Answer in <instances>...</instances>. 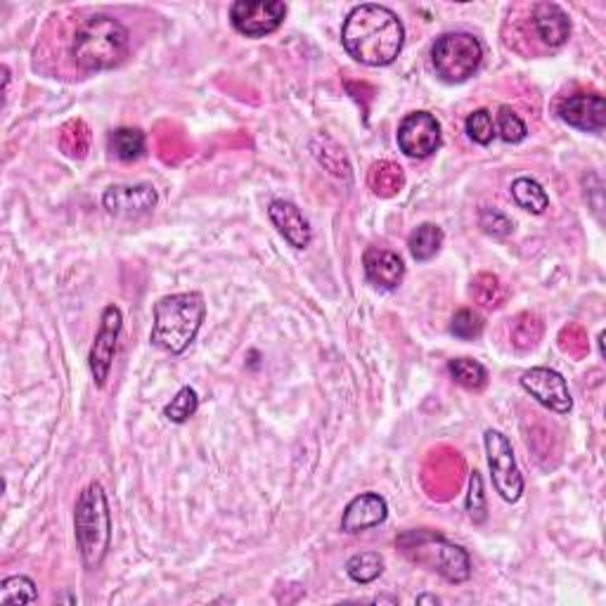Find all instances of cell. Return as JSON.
<instances>
[{"label":"cell","instance_id":"obj_1","mask_svg":"<svg viewBox=\"0 0 606 606\" xmlns=\"http://www.w3.org/2000/svg\"><path fill=\"white\" fill-rule=\"evenodd\" d=\"M405 29L401 17L384 5H356L341 27V45L367 67H389L401 55Z\"/></svg>","mask_w":606,"mask_h":606},{"label":"cell","instance_id":"obj_2","mask_svg":"<svg viewBox=\"0 0 606 606\" xmlns=\"http://www.w3.org/2000/svg\"><path fill=\"white\" fill-rule=\"evenodd\" d=\"M204 318L206 303L199 292L161 296L154 303V325L150 341L161 348V351L180 356L197 339Z\"/></svg>","mask_w":606,"mask_h":606},{"label":"cell","instance_id":"obj_3","mask_svg":"<svg viewBox=\"0 0 606 606\" xmlns=\"http://www.w3.org/2000/svg\"><path fill=\"white\" fill-rule=\"evenodd\" d=\"M128 45H131V36L119 19L93 15L76 29L72 38V57L76 67L86 69V72H105L126 60Z\"/></svg>","mask_w":606,"mask_h":606},{"label":"cell","instance_id":"obj_4","mask_svg":"<svg viewBox=\"0 0 606 606\" xmlns=\"http://www.w3.org/2000/svg\"><path fill=\"white\" fill-rule=\"evenodd\" d=\"M74 535L83 566L88 571L100 569L112 547V512L105 488L98 481L88 483L76 500Z\"/></svg>","mask_w":606,"mask_h":606},{"label":"cell","instance_id":"obj_5","mask_svg":"<svg viewBox=\"0 0 606 606\" xmlns=\"http://www.w3.org/2000/svg\"><path fill=\"white\" fill-rule=\"evenodd\" d=\"M396 545L401 547L410 562L424 566V569L429 571H436L438 576L446 578L448 583L460 585L472 576V562H469L467 550L450 543L441 533L427 531V528L405 531L398 535Z\"/></svg>","mask_w":606,"mask_h":606},{"label":"cell","instance_id":"obj_6","mask_svg":"<svg viewBox=\"0 0 606 606\" xmlns=\"http://www.w3.org/2000/svg\"><path fill=\"white\" fill-rule=\"evenodd\" d=\"M483 62V45L476 36L462 34H443L436 38L431 48V64H434L436 76L446 83H464L479 72Z\"/></svg>","mask_w":606,"mask_h":606},{"label":"cell","instance_id":"obj_7","mask_svg":"<svg viewBox=\"0 0 606 606\" xmlns=\"http://www.w3.org/2000/svg\"><path fill=\"white\" fill-rule=\"evenodd\" d=\"M488 467H491L493 486L505 502H517L524 495V476H521L509 438L498 429H488L483 434Z\"/></svg>","mask_w":606,"mask_h":606},{"label":"cell","instance_id":"obj_8","mask_svg":"<svg viewBox=\"0 0 606 606\" xmlns=\"http://www.w3.org/2000/svg\"><path fill=\"white\" fill-rule=\"evenodd\" d=\"M287 5L280 0H237L230 8L232 27L247 38H263L282 27Z\"/></svg>","mask_w":606,"mask_h":606},{"label":"cell","instance_id":"obj_9","mask_svg":"<svg viewBox=\"0 0 606 606\" xmlns=\"http://www.w3.org/2000/svg\"><path fill=\"white\" fill-rule=\"evenodd\" d=\"M121 327H124V315H121V311L114 306V303H109L100 315V330L95 334V341L93 346H90V356H88L90 375H93L95 386H100V389L107 384L109 372H112L116 341H119Z\"/></svg>","mask_w":606,"mask_h":606},{"label":"cell","instance_id":"obj_10","mask_svg":"<svg viewBox=\"0 0 606 606\" xmlns=\"http://www.w3.org/2000/svg\"><path fill=\"white\" fill-rule=\"evenodd\" d=\"M396 140L405 157L427 159L441 147V124L434 114L412 112L398 126Z\"/></svg>","mask_w":606,"mask_h":606},{"label":"cell","instance_id":"obj_11","mask_svg":"<svg viewBox=\"0 0 606 606\" xmlns=\"http://www.w3.org/2000/svg\"><path fill=\"white\" fill-rule=\"evenodd\" d=\"M521 389H524L533 401L543 408L557 412V415H569L573 408V398L566 379L557 370L550 367H531L521 375Z\"/></svg>","mask_w":606,"mask_h":606},{"label":"cell","instance_id":"obj_12","mask_svg":"<svg viewBox=\"0 0 606 606\" xmlns=\"http://www.w3.org/2000/svg\"><path fill=\"white\" fill-rule=\"evenodd\" d=\"M159 204L157 190L150 183H138V185H112L102 195V206L107 209V214L119 216V218H135L145 216L154 211V206Z\"/></svg>","mask_w":606,"mask_h":606},{"label":"cell","instance_id":"obj_13","mask_svg":"<svg viewBox=\"0 0 606 606\" xmlns=\"http://www.w3.org/2000/svg\"><path fill=\"white\" fill-rule=\"evenodd\" d=\"M564 124L583 133H602L606 126V102L597 93H578L566 98L557 109Z\"/></svg>","mask_w":606,"mask_h":606},{"label":"cell","instance_id":"obj_14","mask_svg":"<svg viewBox=\"0 0 606 606\" xmlns=\"http://www.w3.org/2000/svg\"><path fill=\"white\" fill-rule=\"evenodd\" d=\"M389 517V505L379 493H360L353 498L344 509L341 517V531L348 535H356L363 531H370L379 524H384Z\"/></svg>","mask_w":606,"mask_h":606},{"label":"cell","instance_id":"obj_15","mask_svg":"<svg viewBox=\"0 0 606 606\" xmlns=\"http://www.w3.org/2000/svg\"><path fill=\"white\" fill-rule=\"evenodd\" d=\"M268 216L275 230L285 237V242L294 249H306L313 240V230L303 218L301 209L287 199H273L268 206Z\"/></svg>","mask_w":606,"mask_h":606},{"label":"cell","instance_id":"obj_16","mask_svg":"<svg viewBox=\"0 0 606 606\" xmlns=\"http://www.w3.org/2000/svg\"><path fill=\"white\" fill-rule=\"evenodd\" d=\"M533 34L545 48H562L571 36V19L554 3H538L531 10Z\"/></svg>","mask_w":606,"mask_h":606},{"label":"cell","instance_id":"obj_17","mask_svg":"<svg viewBox=\"0 0 606 606\" xmlns=\"http://www.w3.org/2000/svg\"><path fill=\"white\" fill-rule=\"evenodd\" d=\"M363 266L370 285L379 289H396L405 277V263L401 256L391 249L370 247L363 256Z\"/></svg>","mask_w":606,"mask_h":606},{"label":"cell","instance_id":"obj_18","mask_svg":"<svg viewBox=\"0 0 606 606\" xmlns=\"http://www.w3.org/2000/svg\"><path fill=\"white\" fill-rule=\"evenodd\" d=\"M443 240H446V235H443V230L438 228L436 223L417 225V228L412 230L408 237V249H410L412 259L419 263L431 261L438 251H441Z\"/></svg>","mask_w":606,"mask_h":606},{"label":"cell","instance_id":"obj_19","mask_svg":"<svg viewBox=\"0 0 606 606\" xmlns=\"http://www.w3.org/2000/svg\"><path fill=\"white\" fill-rule=\"evenodd\" d=\"M512 197L517 202L519 209L528 211V214H545V209L550 206V195H547L543 185L538 180L521 176L512 183Z\"/></svg>","mask_w":606,"mask_h":606},{"label":"cell","instance_id":"obj_20","mask_svg":"<svg viewBox=\"0 0 606 606\" xmlns=\"http://www.w3.org/2000/svg\"><path fill=\"white\" fill-rule=\"evenodd\" d=\"M107 143L109 152L121 161H135L145 154V133L140 128H116Z\"/></svg>","mask_w":606,"mask_h":606},{"label":"cell","instance_id":"obj_21","mask_svg":"<svg viewBox=\"0 0 606 606\" xmlns=\"http://www.w3.org/2000/svg\"><path fill=\"white\" fill-rule=\"evenodd\" d=\"M448 372L467 391H483L488 386V370L474 358H453L448 363Z\"/></svg>","mask_w":606,"mask_h":606},{"label":"cell","instance_id":"obj_22","mask_svg":"<svg viewBox=\"0 0 606 606\" xmlns=\"http://www.w3.org/2000/svg\"><path fill=\"white\" fill-rule=\"evenodd\" d=\"M370 185L375 190V195L393 197L405 185L403 169L398 164H393V161H379L370 171Z\"/></svg>","mask_w":606,"mask_h":606},{"label":"cell","instance_id":"obj_23","mask_svg":"<svg viewBox=\"0 0 606 606\" xmlns=\"http://www.w3.org/2000/svg\"><path fill=\"white\" fill-rule=\"evenodd\" d=\"M346 573L353 583L370 585L384 573V559L379 552H358L346 562Z\"/></svg>","mask_w":606,"mask_h":606},{"label":"cell","instance_id":"obj_24","mask_svg":"<svg viewBox=\"0 0 606 606\" xmlns=\"http://www.w3.org/2000/svg\"><path fill=\"white\" fill-rule=\"evenodd\" d=\"M540 337H543V322L533 313L517 315L512 327H509V339H512L514 348H519V351L533 348L540 341Z\"/></svg>","mask_w":606,"mask_h":606},{"label":"cell","instance_id":"obj_25","mask_svg":"<svg viewBox=\"0 0 606 606\" xmlns=\"http://www.w3.org/2000/svg\"><path fill=\"white\" fill-rule=\"evenodd\" d=\"M38 599L36 583L29 576H10L0 583V604H31Z\"/></svg>","mask_w":606,"mask_h":606},{"label":"cell","instance_id":"obj_26","mask_svg":"<svg viewBox=\"0 0 606 606\" xmlns=\"http://www.w3.org/2000/svg\"><path fill=\"white\" fill-rule=\"evenodd\" d=\"M472 294L483 308H488V311L500 308L507 299V292L505 287H502L500 277H495L491 273H481L476 280H472Z\"/></svg>","mask_w":606,"mask_h":606},{"label":"cell","instance_id":"obj_27","mask_svg":"<svg viewBox=\"0 0 606 606\" xmlns=\"http://www.w3.org/2000/svg\"><path fill=\"white\" fill-rule=\"evenodd\" d=\"M60 145L69 157L83 159L90 150V128L81 119L69 121L60 133Z\"/></svg>","mask_w":606,"mask_h":606},{"label":"cell","instance_id":"obj_28","mask_svg":"<svg viewBox=\"0 0 606 606\" xmlns=\"http://www.w3.org/2000/svg\"><path fill=\"white\" fill-rule=\"evenodd\" d=\"M199 408V396L192 386H183L176 396L171 398V403L164 408V415L173 424H185L190 417H195Z\"/></svg>","mask_w":606,"mask_h":606},{"label":"cell","instance_id":"obj_29","mask_svg":"<svg viewBox=\"0 0 606 606\" xmlns=\"http://www.w3.org/2000/svg\"><path fill=\"white\" fill-rule=\"evenodd\" d=\"M464 131H467V135L476 145H491L495 138L493 114L483 107L474 109V112L467 116V121H464Z\"/></svg>","mask_w":606,"mask_h":606},{"label":"cell","instance_id":"obj_30","mask_svg":"<svg viewBox=\"0 0 606 606\" xmlns=\"http://www.w3.org/2000/svg\"><path fill=\"white\" fill-rule=\"evenodd\" d=\"M495 133H500V138L505 140V143H521L528 131L524 121H521V116L514 112L512 107L502 105L498 109V128H495Z\"/></svg>","mask_w":606,"mask_h":606},{"label":"cell","instance_id":"obj_31","mask_svg":"<svg viewBox=\"0 0 606 606\" xmlns=\"http://www.w3.org/2000/svg\"><path fill=\"white\" fill-rule=\"evenodd\" d=\"M450 332H453L455 337L462 341L479 339L483 334V318L479 313L469 311V308H462V311L455 313L453 325H450Z\"/></svg>","mask_w":606,"mask_h":606},{"label":"cell","instance_id":"obj_32","mask_svg":"<svg viewBox=\"0 0 606 606\" xmlns=\"http://www.w3.org/2000/svg\"><path fill=\"white\" fill-rule=\"evenodd\" d=\"M467 512L474 524H483L486 521V493H483V481L479 472H472L469 476V493H467Z\"/></svg>","mask_w":606,"mask_h":606},{"label":"cell","instance_id":"obj_33","mask_svg":"<svg viewBox=\"0 0 606 606\" xmlns=\"http://www.w3.org/2000/svg\"><path fill=\"white\" fill-rule=\"evenodd\" d=\"M479 225H481V230L486 232V235H493V237H507L509 232L514 230V223L509 221V218L502 214V211L491 209V206L481 209Z\"/></svg>","mask_w":606,"mask_h":606},{"label":"cell","instance_id":"obj_34","mask_svg":"<svg viewBox=\"0 0 606 606\" xmlns=\"http://www.w3.org/2000/svg\"><path fill=\"white\" fill-rule=\"evenodd\" d=\"M422 602H431V604H438V597H419V599H417V604H422Z\"/></svg>","mask_w":606,"mask_h":606}]
</instances>
